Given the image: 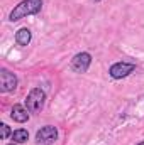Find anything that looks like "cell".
Returning <instances> with one entry per match:
<instances>
[{
    "mask_svg": "<svg viewBox=\"0 0 144 145\" xmlns=\"http://www.w3.org/2000/svg\"><path fill=\"white\" fill-rule=\"evenodd\" d=\"M90 63H92V56L88 52H80L76 54L71 59V69L75 72H87L90 68Z\"/></svg>",
    "mask_w": 144,
    "mask_h": 145,
    "instance_id": "277c9868",
    "label": "cell"
},
{
    "mask_svg": "<svg viewBox=\"0 0 144 145\" xmlns=\"http://www.w3.org/2000/svg\"><path fill=\"white\" fill-rule=\"evenodd\" d=\"M137 145H144V142H141V144H137Z\"/></svg>",
    "mask_w": 144,
    "mask_h": 145,
    "instance_id": "8fae6325",
    "label": "cell"
},
{
    "mask_svg": "<svg viewBox=\"0 0 144 145\" xmlns=\"http://www.w3.org/2000/svg\"><path fill=\"white\" fill-rule=\"evenodd\" d=\"M17 88V78L15 74H12L7 69H2L0 72V89L3 93H9V91H14Z\"/></svg>",
    "mask_w": 144,
    "mask_h": 145,
    "instance_id": "8992f818",
    "label": "cell"
},
{
    "mask_svg": "<svg viewBox=\"0 0 144 145\" xmlns=\"http://www.w3.org/2000/svg\"><path fill=\"white\" fill-rule=\"evenodd\" d=\"M58 138V130L51 125L42 127L41 130H37L36 133V142L37 145H53Z\"/></svg>",
    "mask_w": 144,
    "mask_h": 145,
    "instance_id": "3957f363",
    "label": "cell"
},
{
    "mask_svg": "<svg viewBox=\"0 0 144 145\" xmlns=\"http://www.w3.org/2000/svg\"><path fill=\"white\" fill-rule=\"evenodd\" d=\"M27 138H29V133H27V130H24V128H19V130H15V132L12 133V140H14L15 144H24V142H27Z\"/></svg>",
    "mask_w": 144,
    "mask_h": 145,
    "instance_id": "9c48e42d",
    "label": "cell"
},
{
    "mask_svg": "<svg viewBox=\"0 0 144 145\" xmlns=\"http://www.w3.org/2000/svg\"><path fill=\"white\" fill-rule=\"evenodd\" d=\"M134 69H136V64H132V63H115L110 66L108 72L114 79H122V78L129 76Z\"/></svg>",
    "mask_w": 144,
    "mask_h": 145,
    "instance_id": "5b68a950",
    "label": "cell"
},
{
    "mask_svg": "<svg viewBox=\"0 0 144 145\" xmlns=\"http://www.w3.org/2000/svg\"><path fill=\"white\" fill-rule=\"evenodd\" d=\"M44 100H46V93L41 88H34V89H31V93L26 98V106L31 113H37L44 106Z\"/></svg>",
    "mask_w": 144,
    "mask_h": 145,
    "instance_id": "7a4b0ae2",
    "label": "cell"
},
{
    "mask_svg": "<svg viewBox=\"0 0 144 145\" xmlns=\"http://www.w3.org/2000/svg\"><path fill=\"white\" fill-rule=\"evenodd\" d=\"M29 110L24 108L22 105H14L12 106V111H10V116H12V120L14 121H17V123H26L27 120H29Z\"/></svg>",
    "mask_w": 144,
    "mask_h": 145,
    "instance_id": "52a82bcc",
    "label": "cell"
},
{
    "mask_svg": "<svg viewBox=\"0 0 144 145\" xmlns=\"http://www.w3.org/2000/svg\"><path fill=\"white\" fill-rule=\"evenodd\" d=\"M15 40H17L19 46H27L31 42V31L26 29V27L24 29H19L17 34H15Z\"/></svg>",
    "mask_w": 144,
    "mask_h": 145,
    "instance_id": "ba28073f",
    "label": "cell"
},
{
    "mask_svg": "<svg viewBox=\"0 0 144 145\" xmlns=\"http://www.w3.org/2000/svg\"><path fill=\"white\" fill-rule=\"evenodd\" d=\"M41 8H42V0H20L10 12L9 19L12 22H15L27 15H34L37 12H41Z\"/></svg>",
    "mask_w": 144,
    "mask_h": 145,
    "instance_id": "6da1fadb",
    "label": "cell"
},
{
    "mask_svg": "<svg viewBox=\"0 0 144 145\" xmlns=\"http://www.w3.org/2000/svg\"><path fill=\"white\" fill-rule=\"evenodd\" d=\"M9 135H10V128H9V125L2 123V138H9Z\"/></svg>",
    "mask_w": 144,
    "mask_h": 145,
    "instance_id": "30bf717a",
    "label": "cell"
},
{
    "mask_svg": "<svg viewBox=\"0 0 144 145\" xmlns=\"http://www.w3.org/2000/svg\"><path fill=\"white\" fill-rule=\"evenodd\" d=\"M97 2H98V0H97Z\"/></svg>",
    "mask_w": 144,
    "mask_h": 145,
    "instance_id": "7c38bea8",
    "label": "cell"
}]
</instances>
